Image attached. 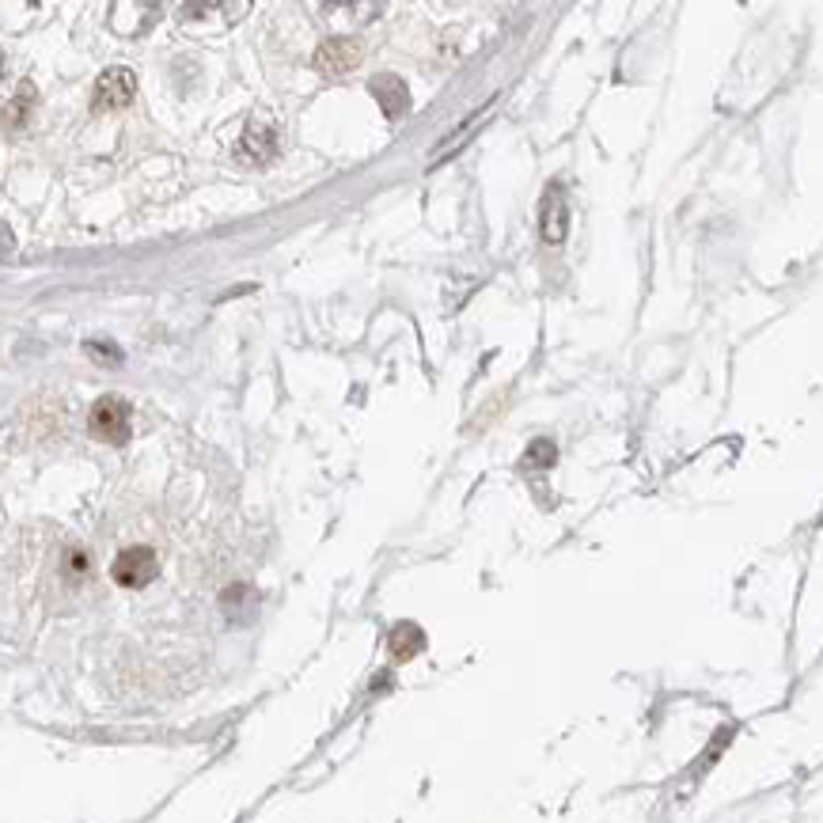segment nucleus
<instances>
[{
  "label": "nucleus",
  "mask_w": 823,
  "mask_h": 823,
  "mask_svg": "<svg viewBox=\"0 0 823 823\" xmlns=\"http://www.w3.org/2000/svg\"><path fill=\"white\" fill-rule=\"evenodd\" d=\"M129 422H133V407H129L122 395H103L92 407V433L103 444H126Z\"/></svg>",
  "instance_id": "f257e3e1"
},
{
  "label": "nucleus",
  "mask_w": 823,
  "mask_h": 823,
  "mask_svg": "<svg viewBox=\"0 0 823 823\" xmlns=\"http://www.w3.org/2000/svg\"><path fill=\"white\" fill-rule=\"evenodd\" d=\"M156 573H160V559L152 546H126L115 559V566H110V580H115L118 588H144L156 580Z\"/></svg>",
  "instance_id": "f03ea898"
},
{
  "label": "nucleus",
  "mask_w": 823,
  "mask_h": 823,
  "mask_svg": "<svg viewBox=\"0 0 823 823\" xmlns=\"http://www.w3.org/2000/svg\"><path fill=\"white\" fill-rule=\"evenodd\" d=\"M137 95V77L129 69H107L95 80L92 110H122Z\"/></svg>",
  "instance_id": "7ed1b4c3"
},
{
  "label": "nucleus",
  "mask_w": 823,
  "mask_h": 823,
  "mask_svg": "<svg viewBox=\"0 0 823 823\" xmlns=\"http://www.w3.org/2000/svg\"><path fill=\"white\" fill-rule=\"evenodd\" d=\"M361 46L353 43V38H345V35H334V38H327V43L319 46V54H316V69L322 72V77H345V72H353L361 64Z\"/></svg>",
  "instance_id": "20e7f679"
},
{
  "label": "nucleus",
  "mask_w": 823,
  "mask_h": 823,
  "mask_svg": "<svg viewBox=\"0 0 823 823\" xmlns=\"http://www.w3.org/2000/svg\"><path fill=\"white\" fill-rule=\"evenodd\" d=\"M566 228H569V209L566 201H562V187L551 183V190H546L543 198V209H539V232H543L546 244H562Z\"/></svg>",
  "instance_id": "39448f33"
},
{
  "label": "nucleus",
  "mask_w": 823,
  "mask_h": 823,
  "mask_svg": "<svg viewBox=\"0 0 823 823\" xmlns=\"http://www.w3.org/2000/svg\"><path fill=\"white\" fill-rule=\"evenodd\" d=\"M373 95L380 99V107H384L387 118H402V115H407L410 92H407V84H402L399 77H376L373 80Z\"/></svg>",
  "instance_id": "423d86ee"
},
{
  "label": "nucleus",
  "mask_w": 823,
  "mask_h": 823,
  "mask_svg": "<svg viewBox=\"0 0 823 823\" xmlns=\"http://www.w3.org/2000/svg\"><path fill=\"white\" fill-rule=\"evenodd\" d=\"M418 649H422V631H418V626H410V623L395 626V631H391V652H395V657L410 660Z\"/></svg>",
  "instance_id": "0eeeda50"
},
{
  "label": "nucleus",
  "mask_w": 823,
  "mask_h": 823,
  "mask_svg": "<svg viewBox=\"0 0 823 823\" xmlns=\"http://www.w3.org/2000/svg\"><path fill=\"white\" fill-rule=\"evenodd\" d=\"M554 459H559V448H554L551 440H536V444L528 448V463H531V467H551Z\"/></svg>",
  "instance_id": "6e6552de"
},
{
  "label": "nucleus",
  "mask_w": 823,
  "mask_h": 823,
  "mask_svg": "<svg viewBox=\"0 0 823 823\" xmlns=\"http://www.w3.org/2000/svg\"><path fill=\"white\" fill-rule=\"evenodd\" d=\"M87 350H95V361H103V365H118V361H122V357H118V350H115V345H110V350H107V345L92 342V345H87Z\"/></svg>",
  "instance_id": "1a4fd4ad"
}]
</instances>
